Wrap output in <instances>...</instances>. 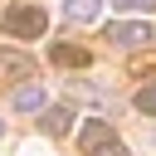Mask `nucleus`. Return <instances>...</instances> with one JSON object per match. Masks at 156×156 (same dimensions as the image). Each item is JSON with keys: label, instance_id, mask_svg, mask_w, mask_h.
I'll return each mask as SVG.
<instances>
[{"label": "nucleus", "instance_id": "7ed1b4c3", "mask_svg": "<svg viewBox=\"0 0 156 156\" xmlns=\"http://www.w3.org/2000/svg\"><path fill=\"white\" fill-rule=\"evenodd\" d=\"M10 102H15L20 112H44V107H49V98H44L39 83H20V88L10 93Z\"/></svg>", "mask_w": 156, "mask_h": 156}, {"label": "nucleus", "instance_id": "1a4fd4ad", "mask_svg": "<svg viewBox=\"0 0 156 156\" xmlns=\"http://www.w3.org/2000/svg\"><path fill=\"white\" fill-rule=\"evenodd\" d=\"M112 10H117V15H151L156 0H112Z\"/></svg>", "mask_w": 156, "mask_h": 156}, {"label": "nucleus", "instance_id": "6e6552de", "mask_svg": "<svg viewBox=\"0 0 156 156\" xmlns=\"http://www.w3.org/2000/svg\"><path fill=\"white\" fill-rule=\"evenodd\" d=\"M54 63H68V68L78 63V68H83V63H88V49H78V44H54Z\"/></svg>", "mask_w": 156, "mask_h": 156}, {"label": "nucleus", "instance_id": "9b49d317", "mask_svg": "<svg viewBox=\"0 0 156 156\" xmlns=\"http://www.w3.org/2000/svg\"><path fill=\"white\" fill-rule=\"evenodd\" d=\"M93 156H127V146H122V141H117V136H112V141H102V146H98V151H93Z\"/></svg>", "mask_w": 156, "mask_h": 156}, {"label": "nucleus", "instance_id": "f03ea898", "mask_svg": "<svg viewBox=\"0 0 156 156\" xmlns=\"http://www.w3.org/2000/svg\"><path fill=\"white\" fill-rule=\"evenodd\" d=\"M107 44H112V49H141V44H151V24H141V20H117V24L107 29Z\"/></svg>", "mask_w": 156, "mask_h": 156}, {"label": "nucleus", "instance_id": "0eeeda50", "mask_svg": "<svg viewBox=\"0 0 156 156\" xmlns=\"http://www.w3.org/2000/svg\"><path fill=\"white\" fill-rule=\"evenodd\" d=\"M68 127H73V112L68 107H44V132L49 136H63Z\"/></svg>", "mask_w": 156, "mask_h": 156}, {"label": "nucleus", "instance_id": "f257e3e1", "mask_svg": "<svg viewBox=\"0 0 156 156\" xmlns=\"http://www.w3.org/2000/svg\"><path fill=\"white\" fill-rule=\"evenodd\" d=\"M49 29V15L39 10V5H10L5 10V34H15V39H39Z\"/></svg>", "mask_w": 156, "mask_h": 156}, {"label": "nucleus", "instance_id": "423d86ee", "mask_svg": "<svg viewBox=\"0 0 156 156\" xmlns=\"http://www.w3.org/2000/svg\"><path fill=\"white\" fill-rule=\"evenodd\" d=\"M98 10H102V0H63V15H68L73 24H88V20H98Z\"/></svg>", "mask_w": 156, "mask_h": 156}, {"label": "nucleus", "instance_id": "9d476101", "mask_svg": "<svg viewBox=\"0 0 156 156\" xmlns=\"http://www.w3.org/2000/svg\"><path fill=\"white\" fill-rule=\"evenodd\" d=\"M136 112H156V83H146L136 93Z\"/></svg>", "mask_w": 156, "mask_h": 156}, {"label": "nucleus", "instance_id": "20e7f679", "mask_svg": "<svg viewBox=\"0 0 156 156\" xmlns=\"http://www.w3.org/2000/svg\"><path fill=\"white\" fill-rule=\"evenodd\" d=\"M78 141H83V151L93 156L102 141H112V127H107L102 117H88V122H83V132H78Z\"/></svg>", "mask_w": 156, "mask_h": 156}, {"label": "nucleus", "instance_id": "39448f33", "mask_svg": "<svg viewBox=\"0 0 156 156\" xmlns=\"http://www.w3.org/2000/svg\"><path fill=\"white\" fill-rule=\"evenodd\" d=\"M34 68V58L29 54H15V49H0V78H24Z\"/></svg>", "mask_w": 156, "mask_h": 156}]
</instances>
